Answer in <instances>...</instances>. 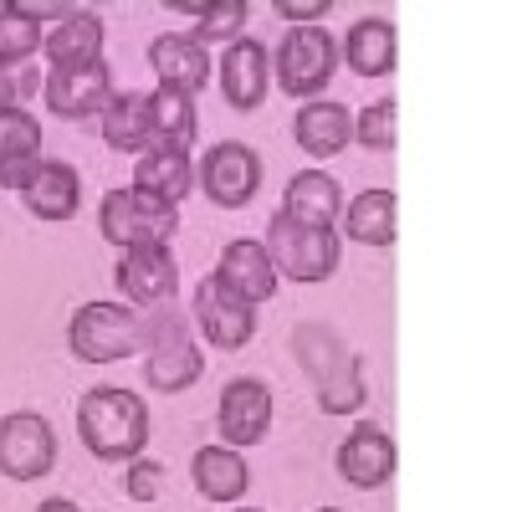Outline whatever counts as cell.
<instances>
[{
	"label": "cell",
	"mask_w": 512,
	"mask_h": 512,
	"mask_svg": "<svg viewBox=\"0 0 512 512\" xmlns=\"http://www.w3.org/2000/svg\"><path fill=\"white\" fill-rule=\"evenodd\" d=\"M31 93H41L36 62H0V108H21Z\"/></svg>",
	"instance_id": "obj_32"
},
{
	"label": "cell",
	"mask_w": 512,
	"mask_h": 512,
	"mask_svg": "<svg viewBox=\"0 0 512 512\" xmlns=\"http://www.w3.org/2000/svg\"><path fill=\"white\" fill-rule=\"evenodd\" d=\"M103 144L113 154H149L154 149V108L149 93H113L103 113Z\"/></svg>",
	"instance_id": "obj_25"
},
{
	"label": "cell",
	"mask_w": 512,
	"mask_h": 512,
	"mask_svg": "<svg viewBox=\"0 0 512 512\" xmlns=\"http://www.w3.org/2000/svg\"><path fill=\"white\" fill-rule=\"evenodd\" d=\"M149 67L159 77V88H175V93H200L210 82V52L190 31H164L149 41Z\"/></svg>",
	"instance_id": "obj_17"
},
{
	"label": "cell",
	"mask_w": 512,
	"mask_h": 512,
	"mask_svg": "<svg viewBox=\"0 0 512 512\" xmlns=\"http://www.w3.org/2000/svg\"><path fill=\"white\" fill-rule=\"evenodd\" d=\"M354 139L374 154H390L400 144V103L384 98V103H369L359 118H354Z\"/></svg>",
	"instance_id": "obj_31"
},
{
	"label": "cell",
	"mask_w": 512,
	"mask_h": 512,
	"mask_svg": "<svg viewBox=\"0 0 512 512\" xmlns=\"http://www.w3.org/2000/svg\"><path fill=\"white\" fill-rule=\"evenodd\" d=\"M77 436L93 461L128 466L149 446V405L123 384H98L77 400Z\"/></svg>",
	"instance_id": "obj_1"
},
{
	"label": "cell",
	"mask_w": 512,
	"mask_h": 512,
	"mask_svg": "<svg viewBox=\"0 0 512 512\" xmlns=\"http://www.w3.org/2000/svg\"><path fill=\"white\" fill-rule=\"evenodd\" d=\"M36 47H41V21L16 0H0V62H31Z\"/></svg>",
	"instance_id": "obj_29"
},
{
	"label": "cell",
	"mask_w": 512,
	"mask_h": 512,
	"mask_svg": "<svg viewBox=\"0 0 512 512\" xmlns=\"http://www.w3.org/2000/svg\"><path fill=\"white\" fill-rule=\"evenodd\" d=\"M292 349H297L303 374L313 379V395H318L323 415H359L364 410V395H369L364 390V364L328 323H303L292 333Z\"/></svg>",
	"instance_id": "obj_2"
},
{
	"label": "cell",
	"mask_w": 512,
	"mask_h": 512,
	"mask_svg": "<svg viewBox=\"0 0 512 512\" xmlns=\"http://www.w3.org/2000/svg\"><path fill=\"white\" fill-rule=\"evenodd\" d=\"M216 282L231 292V297H241V303H272L277 297V267H272V256H267V246L262 241H226L221 246V262H216Z\"/></svg>",
	"instance_id": "obj_16"
},
{
	"label": "cell",
	"mask_w": 512,
	"mask_h": 512,
	"mask_svg": "<svg viewBox=\"0 0 512 512\" xmlns=\"http://www.w3.org/2000/svg\"><path fill=\"white\" fill-rule=\"evenodd\" d=\"M216 431L226 436L231 451L267 441V431H272V390L262 379H231L226 384L221 405H216Z\"/></svg>",
	"instance_id": "obj_14"
},
{
	"label": "cell",
	"mask_w": 512,
	"mask_h": 512,
	"mask_svg": "<svg viewBox=\"0 0 512 512\" xmlns=\"http://www.w3.org/2000/svg\"><path fill=\"white\" fill-rule=\"evenodd\" d=\"M190 477H195V492H200L205 502L231 507V502H241L246 487H251V466H246V456L231 451V446H200L195 461H190Z\"/></svg>",
	"instance_id": "obj_22"
},
{
	"label": "cell",
	"mask_w": 512,
	"mask_h": 512,
	"mask_svg": "<svg viewBox=\"0 0 512 512\" xmlns=\"http://www.w3.org/2000/svg\"><path fill=\"white\" fill-rule=\"evenodd\" d=\"M313 512H344V507H313Z\"/></svg>",
	"instance_id": "obj_36"
},
{
	"label": "cell",
	"mask_w": 512,
	"mask_h": 512,
	"mask_svg": "<svg viewBox=\"0 0 512 512\" xmlns=\"http://www.w3.org/2000/svg\"><path fill=\"white\" fill-rule=\"evenodd\" d=\"M195 328L205 333L210 349H246L256 338V308L241 303V297H231L216 277H205L195 287Z\"/></svg>",
	"instance_id": "obj_12"
},
{
	"label": "cell",
	"mask_w": 512,
	"mask_h": 512,
	"mask_svg": "<svg viewBox=\"0 0 512 512\" xmlns=\"http://www.w3.org/2000/svg\"><path fill=\"white\" fill-rule=\"evenodd\" d=\"M277 16L297 21V26H313V21L328 16V0H277Z\"/></svg>",
	"instance_id": "obj_34"
},
{
	"label": "cell",
	"mask_w": 512,
	"mask_h": 512,
	"mask_svg": "<svg viewBox=\"0 0 512 512\" xmlns=\"http://www.w3.org/2000/svg\"><path fill=\"white\" fill-rule=\"evenodd\" d=\"M338 210H344V195H338V180L328 169H303V175H292L287 190H282V216L287 221L338 231Z\"/></svg>",
	"instance_id": "obj_21"
},
{
	"label": "cell",
	"mask_w": 512,
	"mask_h": 512,
	"mask_svg": "<svg viewBox=\"0 0 512 512\" xmlns=\"http://www.w3.org/2000/svg\"><path fill=\"white\" fill-rule=\"evenodd\" d=\"M41 98H47L52 118H67V123L103 118L108 103H113V72H108V62L52 67L47 77H41Z\"/></svg>",
	"instance_id": "obj_10"
},
{
	"label": "cell",
	"mask_w": 512,
	"mask_h": 512,
	"mask_svg": "<svg viewBox=\"0 0 512 512\" xmlns=\"http://www.w3.org/2000/svg\"><path fill=\"white\" fill-rule=\"evenodd\" d=\"M41 169V123L26 108H0V190H26Z\"/></svg>",
	"instance_id": "obj_18"
},
{
	"label": "cell",
	"mask_w": 512,
	"mask_h": 512,
	"mask_svg": "<svg viewBox=\"0 0 512 512\" xmlns=\"http://www.w3.org/2000/svg\"><path fill=\"white\" fill-rule=\"evenodd\" d=\"M134 190H144V195H154V200H164V205H180V200L195 190V164H190V154H180V149H149V154H139V164H134Z\"/></svg>",
	"instance_id": "obj_27"
},
{
	"label": "cell",
	"mask_w": 512,
	"mask_h": 512,
	"mask_svg": "<svg viewBox=\"0 0 512 512\" xmlns=\"http://www.w3.org/2000/svg\"><path fill=\"white\" fill-rule=\"evenodd\" d=\"M103 16L98 11H67L47 36H41V52L52 67H82V62H103Z\"/></svg>",
	"instance_id": "obj_23"
},
{
	"label": "cell",
	"mask_w": 512,
	"mask_h": 512,
	"mask_svg": "<svg viewBox=\"0 0 512 512\" xmlns=\"http://www.w3.org/2000/svg\"><path fill=\"white\" fill-rule=\"evenodd\" d=\"M395 52H400V31L390 16H364L349 26L338 62H349L359 77H390L395 72Z\"/></svg>",
	"instance_id": "obj_20"
},
{
	"label": "cell",
	"mask_w": 512,
	"mask_h": 512,
	"mask_svg": "<svg viewBox=\"0 0 512 512\" xmlns=\"http://www.w3.org/2000/svg\"><path fill=\"white\" fill-rule=\"evenodd\" d=\"M338 72V41L328 26H287L277 41V88L287 98H318Z\"/></svg>",
	"instance_id": "obj_7"
},
{
	"label": "cell",
	"mask_w": 512,
	"mask_h": 512,
	"mask_svg": "<svg viewBox=\"0 0 512 512\" xmlns=\"http://www.w3.org/2000/svg\"><path fill=\"white\" fill-rule=\"evenodd\" d=\"M333 466H338V477H344L349 487H359V492H374V487H384V482L395 477L400 451H395L390 431H379L374 420H359L354 431L344 436V446H338Z\"/></svg>",
	"instance_id": "obj_13"
},
{
	"label": "cell",
	"mask_w": 512,
	"mask_h": 512,
	"mask_svg": "<svg viewBox=\"0 0 512 512\" xmlns=\"http://www.w3.org/2000/svg\"><path fill=\"white\" fill-rule=\"evenodd\" d=\"M21 205L31 210L36 221H72L77 205H82V175L67 164V159H41V169L31 175V185L21 190Z\"/></svg>",
	"instance_id": "obj_19"
},
{
	"label": "cell",
	"mask_w": 512,
	"mask_h": 512,
	"mask_svg": "<svg viewBox=\"0 0 512 512\" xmlns=\"http://www.w3.org/2000/svg\"><path fill=\"white\" fill-rule=\"evenodd\" d=\"M262 175H267L262 154H256L251 144H241V139L210 144L205 159L195 164V180H200L205 200L221 205V210H246L256 200V190H262Z\"/></svg>",
	"instance_id": "obj_8"
},
{
	"label": "cell",
	"mask_w": 512,
	"mask_h": 512,
	"mask_svg": "<svg viewBox=\"0 0 512 512\" xmlns=\"http://www.w3.org/2000/svg\"><path fill=\"white\" fill-rule=\"evenodd\" d=\"M292 139L313 159H333L338 149L354 144V118H349L344 103H303L292 118Z\"/></svg>",
	"instance_id": "obj_24"
},
{
	"label": "cell",
	"mask_w": 512,
	"mask_h": 512,
	"mask_svg": "<svg viewBox=\"0 0 512 512\" xmlns=\"http://www.w3.org/2000/svg\"><path fill=\"white\" fill-rule=\"evenodd\" d=\"M36 512H82V507H77L72 497H47V502H41Z\"/></svg>",
	"instance_id": "obj_35"
},
{
	"label": "cell",
	"mask_w": 512,
	"mask_h": 512,
	"mask_svg": "<svg viewBox=\"0 0 512 512\" xmlns=\"http://www.w3.org/2000/svg\"><path fill=\"white\" fill-rule=\"evenodd\" d=\"M262 246L272 256L277 277H287V282H328L338 272V231L333 226H303L277 210Z\"/></svg>",
	"instance_id": "obj_5"
},
{
	"label": "cell",
	"mask_w": 512,
	"mask_h": 512,
	"mask_svg": "<svg viewBox=\"0 0 512 512\" xmlns=\"http://www.w3.org/2000/svg\"><path fill=\"white\" fill-rule=\"evenodd\" d=\"M113 282L134 308L159 313V308L175 303V292H180V262L169 246H139V251H123V262L113 267Z\"/></svg>",
	"instance_id": "obj_11"
},
{
	"label": "cell",
	"mask_w": 512,
	"mask_h": 512,
	"mask_svg": "<svg viewBox=\"0 0 512 512\" xmlns=\"http://www.w3.org/2000/svg\"><path fill=\"white\" fill-rule=\"evenodd\" d=\"M159 492H164V466H159V461L139 456V461L123 466V497H128V502H154Z\"/></svg>",
	"instance_id": "obj_33"
},
{
	"label": "cell",
	"mask_w": 512,
	"mask_h": 512,
	"mask_svg": "<svg viewBox=\"0 0 512 512\" xmlns=\"http://www.w3.org/2000/svg\"><path fill=\"white\" fill-rule=\"evenodd\" d=\"M52 466H57V431L47 415H36V410L0 415V477L36 482Z\"/></svg>",
	"instance_id": "obj_9"
},
{
	"label": "cell",
	"mask_w": 512,
	"mask_h": 512,
	"mask_svg": "<svg viewBox=\"0 0 512 512\" xmlns=\"http://www.w3.org/2000/svg\"><path fill=\"white\" fill-rule=\"evenodd\" d=\"M67 349L82 364H118L149 349V318L123 303H82L67 323Z\"/></svg>",
	"instance_id": "obj_3"
},
{
	"label": "cell",
	"mask_w": 512,
	"mask_h": 512,
	"mask_svg": "<svg viewBox=\"0 0 512 512\" xmlns=\"http://www.w3.org/2000/svg\"><path fill=\"white\" fill-rule=\"evenodd\" d=\"M149 108H154V149H180V154H190V144H195V134H200L195 98H190V93H175V88H154V93H149Z\"/></svg>",
	"instance_id": "obj_28"
},
{
	"label": "cell",
	"mask_w": 512,
	"mask_h": 512,
	"mask_svg": "<svg viewBox=\"0 0 512 512\" xmlns=\"http://www.w3.org/2000/svg\"><path fill=\"white\" fill-rule=\"evenodd\" d=\"M200 374H205V354L195 349L190 323L180 313L159 308L149 318V349H144V379H149V390L180 395V390H190Z\"/></svg>",
	"instance_id": "obj_6"
},
{
	"label": "cell",
	"mask_w": 512,
	"mask_h": 512,
	"mask_svg": "<svg viewBox=\"0 0 512 512\" xmlns=\"http://www.w3.org/2000/svg\"><path fill=\"white\" fill-rule=\"evenodd\" d=\"M272 88V52L256 36H241L221 57V93L236 113H256Z\"/></svg>",
	"instance_id": "obj_15"
},
{
	"label": "cell",
	"mask_w": 512,
	"mask_h": 512,
	"mask_svg": "<svg viewBox=\"0 0 512 512\" xmlns=\"http://www.w3.org/2000/svg\"><path fill=\"white\" fill-rule=\"evenodd\" d=\"M344 236L359 246H395L400 236V200L395 190H364L344 210Z\"/></svg>",
	"instance_id": "obj_26"
},
{
	"label": "cell",
	"mask_w": 512,
	"mask_h": 512,
	"mask_svg": "<svg viewBox=\"0 0 512 512\" xmlns=\"http://www.w3.org/2000/svg\"><path fill=\"white\" fill-rule=\"evenodd\" d=\"M98 231L118 251H139V246H169L180 231V205H164L144 190H108L98 205Z\"/></svg>",
	"instance_id": "obj_4"
},
{
	"label": "cell",
	"mask_w": 512,
	"mask_h": 512,
	"mask_svg": "<svg viewBox=\"0 0 512 512\" xmlns=\"http://www.w3.org/2000/svg\"><path fill=\"white\" fill-rule=\"evenodd\" d=\"M236 512H256V507H236Z\"/></svg>",
	"instance_id": "obj_37"
},
{
	"label": "cell",
	"mask_w": 512,
	"mask_h": 512,
	"mask_svg": "<svg viewBox=\"0 0 512 512\" xmlns=\"http://www.w3.org/2000/svg\"><path fill=\"white\" fill-rule=\"evenodd\" d=\"M246 21H251V6L246 0H205V11H200V21H195V41L210 52V41H241V31H246Z\"/></svg>",
	"instance_id": "obj_30"
}]
</instances>
